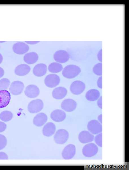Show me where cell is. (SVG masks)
<instances>
[{
  "label": "cell",
  "instance_id": "12",
  "mask_svg": "<svg viewBox=\"0 0 129 170\" xmlns=\"http://www.w3.org/2000/svg\"><path fill=\"white\" fill-rule=\"evenodd\" d=\"M75 152V146L73 144H70L63 149L62 153V156L65 159H70L74 156Z\"/></svg>",
  "mask_w": 129,
  "mask_h": 170
},
{
  "label": "cell",
  "instance_id": "6",
  "mask_svg": "<svg viewBox=\"0 0 129 170\" xmlns=\"http://www.w3.org/2000/svg\"><path fill=\"white\" fill-rule=\"evenodd\" d=\"M70 56L68 53L64 50H59L56 51L53 55V58L57 62L64 63L69 59Z\"/></svg>",
  "mask_w": 129,
  "mask_h": 170
},
{
  "label": "cell",
  "instance_id": "20",
  "mask_svg": "<svg viewBox=\"0 0 129 170\" xmlns=\"http://www.w3.org/2000/svg\"><path fill=\"white\" fill-rule=\"evenodd\" d=\"M38 59V54L34 52H30L26 54L23 57L24 61L29 64L34 63Z\"/></svg>",
  "mask_w": 129,
  "mask_h": 170
},
{
  "label": "cell",
  "instance_id": "26",
  "mask_svg": "<svg viewBox=\"0 0 129 170\" xmlns=\"http://www.w3.org/2000/svg\"><path fill=\"white\" fill-rule=\"evenodd\" d=\"M7 125L4 123L0 121V132H3L6 129Z\"/></svg>",
  "mask_w": 129,
  "mask_h": 170
},
{
  "label": "cell",
  "instance_id": "29",
  "mask_svg": "<svg viewBox=\"0 0 129 170\" xmlns=\"http://www.w3.org/2000/svg\"><path fill=\"white\" fill-rule=\"evenodd\" d=\"M102 49H100L99 51L98 52L97 56L98 60L101 62H102Z\"/></svg>",
  "mask_w": 129,
  "mask_h": 170
},
{
  "label": "cell",
  "instance_id": "25",
  "mask_svg": "<svg viewBox=\"0 0 129 170\" xmlns=\"http://www.w3.org/2000/svg\"><path fill=\"white\" fill-rule=\"evenodd\" d=\"M7 140L5 137L0 134V150L4 148L7 145Z\"/></svg>",
  "mask_w": 129,
  "mask_h": 170
},
{
  "label": "cell",
  "instance_id": "16",
  "mask_svg": "<svg viewBox=\"0 0 129 170\" xmlns=\"http://www.w3.org/2000/svg\"><path fill=\"white\" fill-rule=\"evenodd\" d=\"M47 119V115L44 113H41L35 116L33 118V122L36 126L40 127L45 124Z\"/></svg>",
  "mask_w": 129,
  "mask_h": 170
},
{
  "label": "cell",
  "instance_id": "10",
  "mask_svg": "<svg viewBox=\"0 0 129 170\" xmlns=\"http://www.w3.org/2000/svg\"><path fill=\"white\" fill-rule=\"evenodd\" d=\"M11 98L10 94L8 91L0 90V108L7 106L9 103Z\"/></svg>",
  "mask_w": 129,
  "mask_h": 170
},
{
  "label": "cell",
  "instance_id": "15",
  "mask_svg": "<svg viewBox=\"0 0 129 170\" xmlns=\"http://www.w3.org/2000/svg\"><path fill=\"white\" fill-rule=\"evenodd\" d=\"M47 71L46 65L43 63L36 65L33 69V74L37 77H41L45 75Z\"/></svg>",
  "mask_w": 129,
  "mask_h": 170
},
{
  "label": "cell",
  "instance_id": "14",
  "mask_svg": "<svg viewBox=\"0 0 129 170\" xmlns=\"http://www.w3.org/2000/svg\"><path fill=\"white\" fill-rule=\"evenodd\" d=\"M67 93V91L65 88L59 87L54 89L52 91V95L55 99H59L65 97Z\"/></svg>",
  "mask_w": 129,
  "mask_h": 170
},
{
  "label": "cell",
  "instance_id": "18",
  "mask_svg": "<svg viewBox=\"0 0 129 170\" xmlns=\"http://www.w3.org/2000/svg\"><path fill=\"white\" fill-rule=\"evenodd\" d=\"M55 124L52 122L47 123L44 126L42 130L43 134L45 136H50L55 132Z\"/></svg>",
  "mask_w": 129,
  "mask_h": 170
},
{
  "label": "cell",
  "instance_id": "17",
  "mask_svg": "<svg viewBox=\"0 0 129 170\" xmlns=\"http://www.w3.org/2000/svg\"><path fill=\"white\" fill-rule=\"evenodd\" d=\"M30 70V67L29 65L26 64H21L16 67L15 73L17 75L23 76L27 74Z\"/></svg>",
  "mask_w": 129,
  "mask_h": 170
},
{
  "label": "cell",
  "instance_id": "1",
  "mask_svg": "<svg viewBox=\"0 0 129 170\" xmlns=\"http://www.w3.org/2000/svg\"><path fill=\"white\" fill-rule=\"evenodd\" d=\"M80 68L74 65H70L66 66L63 69L62 74L65 77L72 79L78 76L81 72Z\"/></svg>",
  "mask_w": 129,
  "mask_h": 170
},
{
  "label": "cell",
  "instance_id": "11",
  "mask_svg": "<svg viewBox=\"0 0 129 170\" xmlns=\"http://www.w3.org/2000/svg\"><path fill=\"white\" fill-rule=\"evenodd\" d=\"M24 92L25 95L28 97L34 98L37 97L39 95V90L36 86L31 85L26 87Z\"/></svg>",
  "mask_w": 129,
  "mask_h": 170
},
{
  "label": "cell",
  "instance_id": "13",
  "mask_svg": "<svg viewBox=\"0 0 129 170\" xmlns=\"http://www.w3.org/2000/svg\"><path fill=\"white\" fill-rule=\"evenodd\" d=\"M51 119L56 122H61L66 118V114L63 111L60 110H56L53 111L51 114Z\"/></svg>",
  "mask_w": 129,
  "mask_h": 170
},
{
  "label": "cell",
  "instance_id": "28",
  "mask_svg": "<svg viewBox=\"0 0 129 170\" xmlns=\"http://www.w3.org/2000/svg\"><path fill=\"white\" fill-rule=\"evenodd\" d=\"M8 157L7 154L4 152H0V159H7Z\"/></svg>",
  "mask_w": 129,
  "mask_h": 170
},
{
  "label": "cell",
  "instance_id": "3",
  "mask_svg": "<svg viewBox=\"0 0 129 170\" xmlns=\"http://www.w3.org/2000/svg\"><path fill=\"white\" fill-rule=\"evenodd\" d=\"M43 103L41 99H37L31 101L29 104L28 110L29 112L35 113L40 112L43 109Z\"/></svg>",
  "mask_w": 129,
  "mask_h": 170
},
{
  "label": "cell",
  "instance_id": "2",
  "mask_svg": "<svg viewBox=\"0 0 129 170\" xmlns=\"http://www.w3.org/2000/svg\"><path fill=\"white\" fill-rule=\"evenodd\" d=\"M86 88L85 83L80 81H76L71 85L70 89L71 92L74 94L79 95L82 93Z\"/></svg>",
  "mask_w": 129,
  "mask_h": 170
},
{
  "label": "cell",
  "instance_id": "31",
  "mask_svg": "<svg viewBox=\"0 0 129 170\" xmlns=\"http://www.w3.org/2000/svg\"><path fill=\"white\" fill-rule=\"evenodd\" d=\"M4 74V71L3 69L2 68L0 67V78L3 76Z\"/></svg>",
  "mask_w": 129,
  "mask_h": 170
},
{
  "label": "cell",
  "instance_id": "21",
  "mask_svg": "<svg viewBox=\"0 0 129 170\" xmlns=\"http://www.w3.org/2000/svg\"><path fill=\"white\" fill-rule=\"evenodd\" d=\"M62 69V65L59 63L56 62L51 63L48 67V70L52 73H56L59 72Z\"/></svg>",
  "mask_w": 129,
  "mask_h": 170
},
{
  "label": "cell",
  "instance_id": "24",
  "mask_svg": "<svg viewBox=\"0 0 129 170\" xmlns=\"http://www.w3.org/2000/svg\"><path fill=\"white\" fill-rule=\"evenodd\" d=\"M10 84L9 80L7 78L0 80V90H5L8 89Z\"/></svg>",
  "mask_w": 129,
  "mask_h": 170
},
{
  "label": "cell",
  "instance_id": "7",
  "mask_svg": "<svg viewBox=\"0 0 129 170\" xmlns=\"http://www.w3.org/2000/svg\"><path fill=\"white\" fill-rule=\"evenodd\" d=\"M13 52L19 54H22L26 53L29 50V47L27 44L22 42H18L13 45Z\"/></svg>",
  "mask_w": 129,
  "mask_h": 170
},
{
  "label": "cell",
  "instance_id": "27",
  "mask_svg": "<svg viewBox=\"0 0 129 170\" xmlns=\"http://www.w3.org/2000/svg\"><path fill=\"white\" fill-rule=\"evenodd\" d=\"M97 85L98 87L100 88H102V77L100 76L98 79L97 81Z\"/></svg>",
  "mask_w": 129,
  "mask_h": 170
},
{
  "label": "cell",
  "instance_id": "32",
  "mask_svg": "<svg viewBox=\"0 0 129 170\" xmlns=\"http://www.w3.org/2000/svg\"><path fill=\"white\" fill-rule=\"evenodd\" d=\"M38 42L37 41H25L27 44H32L37 43Z\"/></svg>",
  "mask_w": 129,
  "mask_h": 170
},
{
  "label": "cell",
  "instance_id": "22",
  "mask_svg": "<svg viewBox=\"0 0 129 170\" xmlns=\"http://www.w3.org/2000/svg\"><path fill=\"white\" fill-rule=\"evenodd\" d=\"M13 117V114L9 111H4L0 114V119L4 122H8Z\"/></svg>",
  "mask_w": 129,
  "mask_h": 170
},
{
  "label": "cell",
  "instance_id": "8",
  "mask_svg": "<svg viewBox=\"0 0 129 170\" xmlns=\"http://www.w3.org/2000/svg\"><path fill=\"white\" fill-rule=\"evenodd\" d=\"M24 87V85L22 82L19 81H15L11 84L9 90L12 94L18 95L22 92Z\"/></svg>",
  "mask_w": 129,
  "mask_h": 170
},
{
  "label": "cell",
  "instance_id": "34",
  "mask_svg": "<svg viewBox=\"0 0 129 170\" xmlns=\"http://www.w3.org/2000/svg\"></svg>",
  "mask_w": 129,
  "mask_h": 170
},
{
  "label": "cell",
  "instance_id": "33",
  "mask_svg": "<svg viewBox=\"0 0 129 170\" xmlns=\"http://www.w3.org/2000/svg\"><path fill=\"white\" fill-rule=\"evenodd\" d=\"M3 60V57L1 54L0 53V64L2 62Z\"/></svg>",
  "mask_w": 129,
  "mask_h": 170
},
{
  "label": "cell",
  "instance_id": "30",
  "mask_svg": "<svg viewBox=\"0 0 129 170\" xmlns=\"http://www.w3.org/2000/svg\"><path fill=\"white\" fill-rule=\"evenodd\" d=\"M102 97L100 96L97 99V104L98 106L100 108H102Z\"/></svg>",
  "mask_w": 129,
  "mask_h": 170
},
{
  "label": "cell",
  "instance_id": "5",
  "mask_svg": "<svg viewBox=\"0 0 129 170\" xmlns=\"http://www.w3.org/2000/svg\"><path fill=\"white\" fill-rule=\"evenodd\" d=\"M60 81L59 77L55 74H51L47 75L44 80L46 85L50 88L56 86L59 84Z\"/></svg>",
  "mask_w": 129,
  "mask_h": 170
},
{
  "label": "cell",
  "instance_id": "23",
  "mask_svg": "<svg viewBox=\"0 0 129 170\" xmlns=\"http://www.w3.org/2000/svg\"><path fill=\"white\" fill-rule=\"evenodd\" d=\"M94 73L96 75L101 76L102 75V64L99 62L95 65L93 69Z\"/></svg>",
  "mask_w": 129,
  "mask_h": 170
},
{
  "label": "cell",
  "instance_id": "19",
  "mask_svg": "<svg viewBox=\"0 0 129 170\" xmlns=\"http://www.w3.org/2000/svg\"><path fill=\"white\" fill-rule=\"evenodd\" d=\"M85 97L88 100L94 101L97 100L100 97V93L97 89H91L87 92Z\"/></svg>",
  "mask_w": 129,
  "mask_h": 170
},
{
  "label": "cell",
  "instance_id": "9",
  "mask_svg": "<svg viewBox=\"0 0 129 170\" xmlns=\"http://www.w3.org/2000/svg\"><path fill=\"white\" fill-rule=\"evenodd\" d=\"M61 108L67 112H71L75 110L77 106V103L75 101L71 99L64 100L62 102Z\"/></svg>",
  "mask_w": 129,
  "mask_h": 170
},
{
  "label": "cell",
  "instance_id": "4",
  "mask_svg": "<svg viewBox=\"0 0 129 170\" xmlns=\"http://www.w3.org/2000/svg\"><path fill=\"white\" fill-rule=\"evenodd\" d=\"M68 136V133L66 130L60 129L58 130L54 135V140L58 144H62L66 142Z\"/></svg>",
  "mask_w": 129,
  "mask_h": 170
}]
</instances>
